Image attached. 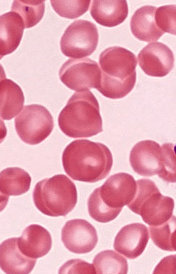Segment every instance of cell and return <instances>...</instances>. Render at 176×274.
Returning <instances> with one entry per match:
<instances>
[{
    "label": "cell",
    "mask_w": 176,
    "mask_h": 274,
    "mask_svg": "<svg viewBox=\"0 0 176 274\" xmlns=\"http://www.w3.org/2000/svg\"><path fill=\"white\" fill-rule=\"evenodd\" d=\"M142 70L149 76L163 77L168 74L174 66V55L171 49L160 42L147 44L138 55Z\"/></svg>",
    "instance_id": "cell-12"
},
{
    "label": "cell",
    "mask_w": 176,
    "mask_h": 274,
    "mask_svg": "<svg viewBox=\"0 0 176 274\" xmlns=\"http://www.w3.org/2000/svg\"><path fill=\"white\" fill-rule=\"evenodd\" d=\"M137 191L132 202L127 205L140 215L149 226L164 224L173 216L174 199L162 195L154 182L148 179L137 181Z\"/></svg>",
    "instance_id": "cell-6"
},
{
    "label": "cell",
    "mask_w": 176,
    "mask_h": 274,
    "mask_svg": "<svg viewBox=\"0 0 176 274\" xmlns=\"http://www.w3.org/2000/svg\"><path fill=\"white\" fill-rule=\"evenodd\" d=\"M174 152H175V154H176V145L174 147Z\"/></svg>",
    "instance_id": "cell-30"
},
{
    "label": "cell",
    "mask_w": 176,
    "mask_h": 274,
    "mask_svg": "<svg viewBox=\"0 0 176 274\" xmlns=\"http://www.w3.org/2000/svg\"><path fill=\"white\" fill-rule=\"evenodd\" d=\"M19 237H12L0 244L1 269L7 274H28L33 269L36 259L26 256L18 246Z\"/></svg>",
    "instance_id": "cell-14"
},
{
    "label": "cell",
    "mask_w": 176,
    "mask_h": 274,
    "mask_svg": "<svg viewBox=\"0 0 176 274\" xmlns=\"http://www.w3.org/2000/svg\"><path fill=\"white\" fill-rule=\"evenodd\" d=\"M156 8L145 5L137 9L130 20V29L138 39L146 41L157 40L164 33L155 21Z\"/></svg>",
    "instance_id": "cell-16"
},
{
    "label": "cell",
    "mask_w": 176,
    "mask_h": 274,
    "mask_svg": "<svg viewBox=\"0 0 176 274\" xmlns=\"http://www.w3.org/2000/svg\"><path fill=\"white\" fill-rule=\"evenodd\" d=\"M147 228L139 223L124 226L115 237L114 247L130 259L139 257L144 251L149 239Z\"/></svg>",
    "instance_id": "cell-13"
},
{
    "label": "cell",
    "mask_w": 176,
    "mask_h": 274,
    "mask_svg": "<svg viewBox=\"0 0 176 274\" xmlns=\"http://www.w3.org/2000/svg\"><path fill=\"white\" fill-rule=\"evenodd\" d=\"M93 265L97 274H126L128 271L126 259L112 250H103L96 255Z\"/></svg>",
    "instance_id": "cell-21"
},
{
    "label": "cell",
    "mask_w": 176,
    "mask_h": 274,
    "mask_svg": "<svg viewBox=\"0 0 176 274\" xmlns=\"http://www.w3.org/2000/svg\"><path fill=\"white\" fill-rule=\"evenodd\" d=\"M32 197L35 206L44 214L65 216L76 205L77 192L69 178L64 174H57L37 183Z\"/></svg>",
    "instance_id": "cell-5"
},
{
    "label": "cell",
    "mask_w": 176,
    "mask_h": 274,
    "mask_svg": "<svg viewBox=\"0 0 176 274\" xmlns=\"http://www.w3.org/2000/svg\"><path fill=\"white\" fill-rule=\"evenodd\" d=\"M128 8L126 0H93L90 14L98 24L113 27L122 23L128 15Z\"/></svg>",
    "instance_id": "cell-18"
},
{
    "label": "cell",
    "mask_w": 176,
    "mask_h": 274,
    "mask_svg": "<svg viewBox=\"0 0 176 274\" xmlns=\"http://www.w3.org/2000/svg\"><path fill=\"white\" fill-rule=\"evenodd\" d=\"M176 229V217L171 218L159 226H150L149 232L152 240L159 248L172 251L171 240L173 233Z\"/></svg>",
    "instance_id": "cell-23"
},
{
    "label": "cell",
    "mask_w": 176,
    "mask_h": 274,
    "mask_svg": "<svg viewBox=\"0 0 176 274\" xmlns=\"http://www.w3.org/2000/svg\"><path fill=\"white\" fill-rule=\"evenodd\" d=\"M0 117L10 120L23 108L25 98L21 87L11 79L1 78L0 82Z\"/></svg>",
    "instance_id": "cell-20"
},
{
    "label": "cell",
    "mask_w": 176,
    "mask_h": 274,
    "mask_svg": "<svg viewBox=\"0 0 176 274\" xmlns=\"http://www.w3.org/2000/svg\"><path fill=\"white\" fill-rule=\"evenodd\" d=\"M54 10L60 16L68 19L77 18L88 9L91 0H51Z\"/></svg>",
    "instance_id": "cell-24"
},
{
    "label": "cell",
    "mask_w": 176,
    "mask_h": 274,
    "mask_svg": "<svg viewBox=\"0 0 176 274\" xmlns=\"http://www.w3.org/2000/svg\"><path fill=\"white\" fill-rule=\"evenodd\" d=\"M99 110L98 101L91 91L75 92L59 114V127L71 138L94 136L103 131Z\"/></svg>",
    "instance_id": "cell-4"
},
{
    "label": "cell",
    "mask_w": 176,
    "mask_h": 274,
    "mask_svg": "<svg viewBox=\"0 0 176 274\" xmlns=\"http://www.w3.org/2000/svg\"><path fill=\"white\" fill-rule=\"evenodd\" d=\"M133 170L140 175L159 176L164 167V156L162 147L150 140L140 141L132 148L129 157Z\"/></svg>",
    "instance_id": "cell-10"
},
{
    "label": "cell",
    "mask_w": 176,
    "mask_h": 274,
    "mask_svg": "<svg viewBox=\"0 0 176 274\" xmlns=\"http://www.w3.org/2000/svg\"><path fill=\"white\" fill-rule=\"evenodd\" d=\"M61 238L69 251L77 254L90 252L98 242L95 228L87 220L81 219L68 221L62 229Z\"/></svg>",
    "instance_id": "cell-11"
},
{
    "label": "cell",
    "mask_w": 176,
    "mask_h": 274,
    "mask_svg": "<svg viewBox=\"0 0 176 274\" xmlns=\"http://www.w3.org/2000/svg\"><path fill=\"white\" fill-rule=\"evenodd\" d=\"M0 26L1 58L13 52L18 47L23 36L25 24L20 15L11 11L0 15Z\"/></svg>",
    "instance_id": "cell-17"
},
{
    "label": "cell",
    "mask_w": 176,
    "mask_h": 274,
    "mask_svg": "<svg viewBox=\"0 0 176 274\" xmlns=\"http://www.w3.org/2000/svg\"><path fill=\"white\" fill-rule=\"evenodd\" d=\"M45 0H13L11 11L22 18L25 28L36 25L42 18L45 12Z\"/></svg>",
    "instance_id": "cell-22"
},
{
    "label": "cell",
    "mask_w": 176,
    "mask_h": 274,
    "mask_svg": "<svg viewBox=\"0 0 176 274\" xmlns=\"http://www.w3.org/2000/svg\"><path fill=\"white\" fill-rule=\"evenodd\" d=\"M62 162L65 172L72 179L94 183L108 175L113 165V157L104 144L79 139L66 146Z\"/></svg>",
    "instance_id": "cell-1"
},
{
    "label": "cell",
    "mask_w": 176,
    "mask_h": 274,
    "mask_svg": "<svg viewBox=\"0 0 176 274\" xmlns=\"http://www.w3.org/2000/svg\"><path fill=\"white\" fill-rule=\"evenodd\" d=\"M52 246L50 233L38 224H31L23 231L18 238V246L26 256L37 259L46 255Z\"/></svg>",
    "instance_id": "cell-15"
},
{
    "label": "cell",
    "mask_w": 176,
    "mask_h": 274,
    "mask_svg": "<svg viewBox=\"0 0 176 274\" xmlns=\"http://www.w3.org/2000/svg\"><path fill=\"white\" fill-rule=\"evenodd\" d=\"M164 152V167L158 176L164 181L169 183H176V155L173 144L165 143L161 146Z\"/></svg>",
    "instance_id": "cell-26"
},
{
    "label": "cell",
    "mask_w": 176,
    "mask_h": 274,
    "mask_svg": "<svg viewBox=\"0 0 176 274\" xmlns=\"http://www.w3.org/2000/svg\"><path fill=\"white\" fill-rule=\"evenodd\" d=\"M31 177L25 170L18 167H8L0 173L1 200H8L10 196H19L28 192Z\"/></svg>",
    "instance_id": "cell-19"
},
{
    "label": "cell",
    "mask_w": 176,
    "mask_h": 274,
    "mask_svg": "<svg viewBox=\"0 0 176 274\" xmlns=\"http://www.w3.org/2000/svg\"><path fill=\"white\" fill-rule=\"evenodd\" d=\"M59 274H92L96 271L93 264L81 259H71L65 262L59 269Z\"/></svg>",
    "instance_id": "cell-27"
},
{
    "label": "cell",
    "mask_w": 176,
    "mask_h": 274,
    "mask_svg": "<svg viewBox=\"0 0 176 274\" xmlns=\"http://www.w3.org/2000/svg\"><path fill=\"white\" fill-rule=\"evenodd\" d=\"M155 21L164 33L176 35V5H166L157 8Z\"/></svg>",
    "instance_id": "cell-25"
},
{
    "label": "cell",
    "mask_w": 176,
    "mask_h": 274,
    "mask_svg": "<svg viewBox=\"0 0 176 274\" xmlns=\"http://www.w3.org/2000/svg\"><path fill=\"white\" fill-rule=\"evenodd\" d=\"M99 35L96 26L86 20L72 22L65 30L60 41V49L67 57L81 59L96 49Z\"/></svg>",
    "instance_id": "cell-8"
},
{
    "label": "cell",
    "mask_w": 176,
    "mask_h": 274,
    "mask_svg": "<svg viewBox=\"0 0 176 274\" xmlns=\"http://www.w3.org/2000/svg\"><path fill=\"white\" fill-rule=\"evenodd\" d=\"M153 274H176V255L163 258L156 267Z\"/></svg>",
    "instance_id": "cell-28"
},
{
    "label": "cell",
    "mask_w": 176,
    "mask_h": 274,
    "mask_svg": "<svg viewBox=\"0 0 176 274\" xmlns=\"http://www.w3.org/2000/svg\"><path fill=\"white\" fill-rule=\"evenodd\" d=\"M97 63L88 58L69 59L60 67V80L69 88L82 92L97 88L101 78Z\"/></svg>",
    "instance_id": "cell-9"
},
{
    "label": "cell",
    "mask_w": 176,
    "mask_h": 274,
    "mask_svg": "<svg viewBox=\"0 0 176 274\" xmlns=\"http://www.w3.org/2000/svg\"><path fill=\"white\" fill-rule=\"evenodd\" d=\"M16 131L20 139L29 145H36L51 133L53 117L45 107L39 104L25 106L15 118Z\"/></svg>",
    "instance_id": "cell-7"
},
{
    "label": "cell",
    "mask_w": 176,
    "mask_h": 274,
    "mask_svg": "<svg viewBox=\"0 0 176 274\" xmlns=\"http://www.w3.org/2000/svg\"><path fill=\"white\" fill-rule=\"evenodd\" d=\"M137 188V182L130 174L121 172L111 175L89 196L88 200L89 214L100 223L113 220L124 206L132 202Z\"/></svg>",
    "instance_id": "cell-3"
},
{
    "label": "cell",
    "mask_w": 176,
    "mask_h": 274,
    "mask_svg": "<svg viewBox=\"0 0 176 274\" xmlns=\"http://www.w3.org/2000/svg\"><path fill=\"white\" fill-rule=\"evenodd\" d=\"M171 246L172 248V251H176V229L175 230L173 233L171 240Z\"/></svg>",
    "instance_id": "cell-29"
},
{
    "label": "cell",
    "mask_w": 176,
    "mask_h": 274,
    "mask_svg": "<svg viewBox=\"0 0 176 274\" xmlns=\"http://www.w3.org/2000/svg\"><path fill=\"white\" fill-rule=\"evenodd\" d=\"M101 78L97 89L110 99H119L133 88L136 80L137 59L132 52L120 46H112L100 54Z\"/></svg>",
    "instance_id": "cell-2"
}]
</instances>
